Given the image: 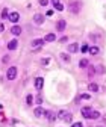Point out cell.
I'll list each match as a JSON object with an SVG mask.
<instances>
[{
    "label": "cell",
    "instance_id": "obj_1",
    "mask_svg": "<svg viewBox=\"0 0 106 127\" xmlns=\"http://www.w3.org/2000/svg\"><path fill=\"white\" fill-rule=\"evenodd\" d=\"M56 117H58L59 120H62V121H67V122H70V121H71V118H73L71 112H68V110H59Z\"/></svg>",
    "mask_w": 106,
    "mask_h": 127
},
{
    "label": "cell",
    "instance_id": "obj_2",
    "mask_svg": "<svg viewBox=\"0 0 106 127\" xmlns=\"http://www.w3.org/2000/svg\"><path fill=\"white\" fill-rule=\"evenodd\" d=\"M17 67H9L8 68V71H6V79L8 80H14L15 77H17Z\"/></svg>",
    "mask_w": 106,
    "mask_h": 127
},
{
    "label": "cell",
    "instance_id": "obj_3",
    "mask_svg": "<svg viewBox=\"0 0 106 127\" xmlns=\"http://www.w3.org/2000/svg\"><path fill=\"white\" fill-rule=\"evenodd\" d=\"M68 9H70L73 14H77V12L80 11V3H79V2H73V3H70Z\"/></svg>",
    "mask_w": 106,
    "mask_h": 127
},
{
    "label": "cell",
    "instance_id": "obj_4",
    "mask_svg": "<svg viewBox=\"0 0 106 127\" xmlns=\"http://www.w3.org/2000/svg\"><path fill=\"white\" fill-rule=\"evenodd\" d=\"M8 20H9L11 23H17L20 20V14L18 12H9V15H8Z\"/></svg>",
    "mask_w": 106,
    "mask_h": 127
},
{
    "label": "cell",
    "instance_id": "obj_5",
    "mask_svg": "<svg viewBox=\"0 0 106 127\" xmlns=\"http://www.w3.org/2000/svg\"><path fill=\"white\" fill-rule=\"evenodd\" d=\"M65 27H67V23H65V20H59V21L56 23V30H58V32H64Z\"/></svg>",
    "mask_w": 106,
    "mask_h": 127
},
{
    "label": "cell",
    "instance_id": "obj_6",
    "mask_svg": "<svg viewBox=\"0 0 106 127\" xmlns=\"http://www.w3.org/2000/svg\"><path fill=\"white\" fill-rule=\"evenodd\" d=\"M34 23L38 24V26H39V24H43L44 23V15L43 14H35L34 15Z\"/></svg>",
    "mask_w": 106,
    "mask_h": 127
},
{
    "label": "cell",
    "instance_id": "obj_7",
    "mask_svg": "<svg viewBox=\"0 0 106 127\" xmlns=\"http://www.w3.org/2000/svg\"><path fill=\"white\" fill-rule=\"evenodd\" d=\"M30 46H32V48H39L44 46V39H34L30 42Z\"/></svg>",
    "mask_w": 106,
    "mask_h": 127
},
{
    "label": "cell",
    "instance_id": "obj_8",
    "mask_svg": "<svg viewBox=\"0 0 106 127\" xmlns=\"http://www.w3.org/2000/svg\"><path fill=\"white\" fill-rule=\"evenodd\" d=\"M91 110H92V108H89V106H85V108H82V115H83V118L89 120V115H91Z\"/></svg>",
    "mask_w": 106,
    "mask_h": 127
},
{
    "label": "cell",
    "instance_id": "obj_9",
    "mask_svg": "<svg viewBox=\"0 0 106 127\" xmlns=\"http://www.w3.org/2000/svg\"><path fill=\"white\" fill-rule=\"evenodd\" d=\"M44 117H47V120H48V121H55L56 118H58V117H56V113H55V112H52V110H46Z\"/></svg>",
    "mask_w": 106,
    "mask_h": 127
},
{
    "label": "cell",
    "instance_id": "obj_10",
    "mask_svg": "<svg viewBox=\"0 0 106 127\" xmlns=\"http://www.w3.org/2000/svg\"><path fill=\"white\" fill-rule=\"evenodd\" d=\"M43 86H44V79L43 77H36L35 79V88L36 89H43Z\"/></svg>",
    "mask_w": 106,
    "mask_h": 127
},
{
    "label": "cell",
    "instance_id": "obj_11",
    "mask_svg": "<svg viewBox=\"0 0 106 127\" xmlns=\"http://www.w3.org/2000/svg\"><path fill=\"white\" fill-rule=\"evenodd\" d=\"M34 113H35V117H44L46 110H44V108H41V106H38V108H35Z\"/></svg>",
    "mask_w": 106,
    "mask_h": 127
},
{
    "label": "cell",
    "instance_id": "obj_12",
    "mask_svg": "<svg viewBox=\"0 0 106 127\" xmlns=\"http://www.w3.org/2000/svg\"><path fill=\"white\" fill-rule=\"evenodd\" d=\"M53 41H56V35L55 33H47L44 36V42H53Z\"/></svg>",
    "mask_w": 106,
    "mask_h": 127
},
{
    "label": "cell",
    "instance_id": "obj_13",
    "mask_svg": "<svg viewBox=\"0 0 106 127\" xmlns=\"http://www.w3.org/2000/svg\"><path fill=\"white\" fill-rule=\"evenodd\" d=\"M68 52H70V53H77V52H79V44H77V42L70 44V46H68Z\"/></svg>",
    "mask_w": 106,
    "mask_h": 127
},
{
    "label": "cell",
    "instance_id": "obj_14",
    "mask_svg": "<svg viewBox=\"0 0 106 127\" xmlns=\"http://www.w3.org/2000/svg\"><path fill=\"white\" fill-rule=\"evenodd\" d=\"M11 33H12V35H15V36L21 35V27H20V26H14V27L11 29Z\"/></svg>",
    "mask_w": 106,
    "mask_h": 127
},
{
    "label": "cell",
    "instance_id": "obj_15",
    "mask_svg": "<svg viewBox=\"0 0 106 127\" xmlns=\"http://www.w3.org/2000/svg\"><path fill=\"white\" fill-rule=\"evenodd\" d=\"M17 46H18L17 39H12V41H9V42H8V48H9V50H15V48H17Z\"/></svg>",
    "mask_w": 106,
    "mask_h": 127
},
{
    "label": "cell",
    "instance_id": "obj_16",
    "mask_svg": "<svg viewBox=\"0 0 106 127\" xmlns=\"http://www.w3.org/2000/svg\"><path fill=\"white\" fill-rule=\"evenodd\" d=\"M88 52H89V55H99V47L97 46H92V47H88Z\"/></svg>",
    "mask_w": 106,
    "mask_h": 127
},
{
    "label": "cell",
    "instance_id": "obj_17",
    "mask_svg": "<svg viewBox=\"0 0 106 127\" xmlns=\"http://www.w3.org/2000/svg\"><path fill=\"white\" fill-rule=\"evenodd\" d=\"M88 65H89L88 59H80V61H79V67H80V68H87Z\"/></svg>",
    "mask_w": 106,
    "mask_h": 127
},
{
    "label": "cell",
    "instance_id": "obj_18",
    "mask_svg": "<svg viewBox=\"0 0 106 127\" xmlns=\"http://www.w3.org/2000/svg\"><path fill=\"white\" fill-rule=\"evenodd\" d=\"M97 118H100V113L97 112V110H91V115H89V120H97Z\"/></svg>",
    "mask_w": 106,
    "mask_h": 127
},
{
    "label": "cell",
    "instance_id": "obj_19",
    "mask_svg": "<svg viewBox=\"0 0 106 127\" xmlns=\"http://www.w3.org/2000/svg\"><path fill=\"white\" fill-rule=\"evenodd\" d=\"M88 89H89V91H92V92H97V91H99V86H97L96 83H89Z\"/></svg>",
    "mask_w": 106,
    "mask_h": 127
},
{
    "label": "cell",
    "instance_id": "obj_20",
    "mask_svg": "<svg viewBox=\"0 0 106 127\" xmlns=\"http://www.w3.org/2000/svg\"><path fill=\"white\" fill-rule=\"evenodd\" d=\"M61 59L65 61V62H70V56H68L67 53H61Z\"/></svg>",
    "mask_w": 106,
    "mask_h": 127
},
{
    "label": "cell",
    "instance_id": "obj_21",
    "mask_svg": "<svg viewBox=\"0 0 106 127\" xmlns=\"http://www.w3.org/2000/svg\"><path fill=\"white\" fill-rule=\"evenodd\" d=\"M96 74V70H94V67H89V71H88V76L89 77H92V76H94Z\"/></svg>",
    "mask_w": 106,
    "mask_h": 127
},
{
    "label": "cell",
    "instance_id": "obj_22",
    "mask_svg": "<svg viewBox=\"0 0 106 127\" xmlns=\"http://www.w3.org/2000/svg\"><path fill=\"white\" fill-rule=\"evenodd\" d=\"M26 101H27V104L30 106L32 103H34V97H32V95H27V97H26Z\"/></svg>",
    "mask_w": 106,
    "mask_h": 127
},
{
    "label": "cell",
    "instance_id": "obj_23",
    "mask_svg": "<svg viewBox=\"0 0 106 127\" xmlns=\"http://www.w3.org/2000/svg\"><path fill=\"white\" fill-rule=\"evenodd\" d=\"M8 15H9V12H8V9H6V8H5V9L2 11V17H3V18H6Z\"/></svg>",
    "mask_w": 106,
    "mask_h": 127
},
{
    "label": "cell",
    "instance_id": "obj_24",
    "mask_svg": "<svg viewBox=\"0 0 106 127\" xmlns=\"http://www.w3.org/2000/svg\"><path fill=\"white\" fill-rule=\"evenodd\" d=\"M80 98H82V100H89V98H91V95H89V94H82V95H80Z\"/></svg>",
    "mask_w": 106,
    "mask_h": 127
},
{
    "label": "cell",
    "instance_id": "obj_25",
    "mask_svg": "<svg viewBox=\"0 0 106 127\" xmlns=\"http://www.w3.org/2000/svg\"><path fill=\"white\" fill-rule=\"evenodd\" d=\"M55 8H56V11H64V5H62V3H58Z\"/></svg>",
    "mask_w": 106,
    "mask_h": 127
},
{
    "label": "cell",
    "instance_id": "obj_26",
    "mask_svg": "<svg viewBox=\"0 0 106 127\" xmlns=\"http://www.w3.org/2000/svg\"><path fill=\"white\" fill-rule=\"evenodd\" d=\"M38 2H39V5H41V6H47L48 0H38Z\"/></svg>",
    "mask_w": 106,
    "mask_h": 127
},
{
    "label": "cell",
    "instance_id": "obj_27",
    "mask_svg": "<svg viewBox=\"0 0 106 127\" xmlns=\"http://www.w3.org/2000/svg\"><path fill=\"white\" fill-rule=\"evenodd\" d=\"M80 50H82L83 53H87V52H88V46H87V44H83V46H82V48H80Z\"/></svg>",
    "mask_w": 106,
    "mask_h": 127
},
{
    "label": "cell",
    "instance_id": "obj_28",
    "mask_svg": "<svg viewBox=\"0 0 106 127\" xmlns=\"http://www.w3.org/2000/svg\"><path fill=\"white\" fill-rule=\"evenodd\" d=\"M71 127H83V126H82V122H74Z\"/></svg>",
    "mask_w": 106,
    "mask_h": 127
},
{
    "label": "cell",
    "instance_id": "obj_29",
    "mask_svg": "<svg viewBox=\"0 0 106 127\" xmlns=\"http://www.w3.org/2000/svg\"><path fill=\"white\" fill-rule=\"evenodd\" d=\"M2 61H3V64H6L8 61H9V56H3V59H2Z\"/></svg>",
    "mask_w": 106,
    "mask_h": 127
},
{
    "label": "cell",
    "instance_id": "obj_30",
    "mask_svg": "<svg viewBox=\"0 0 106 127\" xmlns=\"http://www.w3.org/2000/svg\"><path fill=\"white\" fill-rule=\"evenodd\" d=\"M52 3H53V6H56L59 3V0H52Z\"/></svg>",
    "mask_w": 106,
    "mask_h": 127
},
{
    "label": "cell",
    "instance_id": "obj_31",
    "mask_svg": "<svg viewBox=\"0 0 106 127\" xmlns=\"http://www.w3.org/2000/svg\"><path fill=\"white\" fill-rule=\"evenodd\" d=\"M5 30V26H3V23H0V32H3Z\"/></svg>",
    "mask_w": 106,
    "mask_h": 127
},
{
    "label": "cell",
    "instance_id": "obj_32",
    "mask_svg": "<svg viewBox=\"0 0 106 127\" xmlns=\"http://www.w3.org/2000/svg\"><path fill=\"white\" fill-rule=\"evenodd\" d=\"M103 121H105V122H106V115H105V117H103Z\"/></svg>",
    "mask_w": 106,
    "mask_h": 127
},
{
    "label": "cell",
    "instance_id": "obj_33",
    "mask_svg": "<svg viewBox=\"0 0 106 127\" xmlns=\"http://www.w3.org/2000/svg\"><path fill=\"white\" fill-rule=\"evenodd\" d=\"M97 127H101V126H97Z\"/></svg>",
    "mask_w": 106,
    "mask_h": 127
}]
</instances>
